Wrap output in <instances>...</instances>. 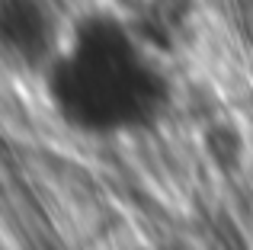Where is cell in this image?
Segmentation results:
<instances>
[{"label": "cell", "instance_id": "6da1fadb", "mask_svg": "<svg viewBox=\"0 0 253 250\" xmlns=\"http://www.w3.org/2000/svg\"><path fill=\"white\" fill-rule=\"evenodd\" d=\"M154 81L128 39L99 32L84 39L61 64L58 93L81 122L109 128L141 119L154 106Z\"/></svg>", "mask_w": 253, "mask_h": 250}]
</instances>
